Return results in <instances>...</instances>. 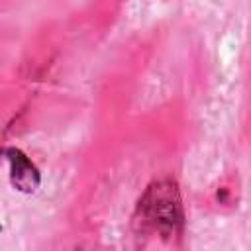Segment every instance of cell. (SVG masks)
I'll return each instance as SVG.
<instances>
[{"mask_svg": "<svg viewBox=\"0 0 251 251\" xmlns=\"http://www.w3.org/2000/svg\"><path fill=\"white\" fill-rule=\"evenodd\" d=\"M133 227L141 235L173 239L182 233L184 210L176 180L165 176L147 184L133 212Z\"/></svg>", "mask_w": 251, "mask_h": 251, "instance_id": "6da1fadb", "label": "cell"}, {"mask_svg": "<svg viewBox=\"0 0 251 251\" xmlns=\"http://www.w3.org/2000/svg\"><path fill=\"white\" fill-rule=\"evenodd\" d=\"M4 157L10 167V182L18 192L33 194L41 184V175L35 163L18 147H6Z\"/></svg>", "mask_w": 251, "mask_h": 251, "instance_id": "7a4b0ae2", "label": "cell"}]
</instances>
